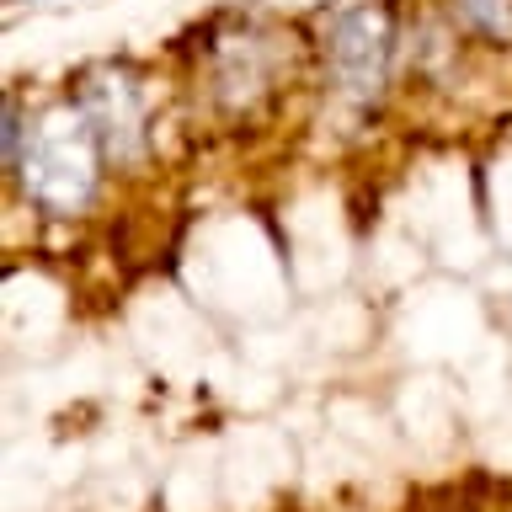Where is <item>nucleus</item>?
<instances>
[{"instance_id":"obj_1","label":"nucleus","mask_w":512,"mask_h":512,"mask_svg":"<svg viewBox=\"0 0 512 512\" xmlns=\"http://www.w3.org/2000/svg\"><path fill=\"white\" fill-rule=\"evenodd\" d=\"M102 139H96L91 118L80 112V102L48 107L38 123H27L22 155H16V182H22L27 203H38L43 214L70 219L96 198L102 182Z\"/></svg>"},{"instance_id":"obj_2","label":"nucleus","mask_w":512,"mask_h":512,"mask_svg":"<svg viewBox=\"0 0 512 512\" xmlns=\"http://www.w3.org/2000/svg\"><path fill=\"white\" fill-rule=\"evenodd\" d=\"M390 59H395V16L379 0L347 6L326 32V64L331 86L352 107H374L390 86Z\"/></svg>"},{"instance_id":"obj_3","label":"nucleus","mask_w":512,"mask_h":512,"mask_svg":"<svg viewBox=\"0 0 512 512\" xmlns=\"http://www.w3.org/2000/svg\"><path fill=\"white\" fill-rule=\"evenodd\" d=\"M75 102L91 118L107 160H139L144 155V139H150V107H144L139 80H128L123 70H96Z\"/></svg>"},{"instance_id":"obj_4","label":"nucleus","mask_w":512,"mask_h":512,"mask_svg":"<svg viewBox=\"0 0 512 512\" xmlns=\"http://www.w3.org/2000/svg\"><path fill=\"white\" fill-rule=\"evenodd\" d=\"M454 11L480 38H512V0H454Z\"/></svg>"}]
</instances>
